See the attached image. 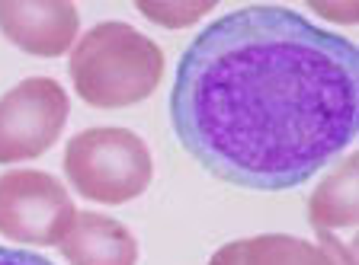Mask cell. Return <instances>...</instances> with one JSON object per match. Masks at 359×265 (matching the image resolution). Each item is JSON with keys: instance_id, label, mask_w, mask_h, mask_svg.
I'll return each instance as SVG.
<instances>
[{"instance_id": "cell-1", "label": "cell", "mask_w": 359, "mask_h": 265, "mask_svg": "<svg viewBox=\"0 0 359 265\" xmlns=\"http://www.w3.org/2000/svg\"><path fill=\"white\" fill-rule=\"evenodd\" d=\"M170 125L222 182L299 189L356 141V45L292 7L231 10L180 58Z\"/></svg>"}, {"instance_id": "cell-2", "label": "cell", "mask_w": 359, "mask_h": 265, "mask_svg": "<svg viewBox=\"0 0 359 265\" xmlns=\"http://www.w3.org/2000/svg\"><path fill=\"white\" fill-rule=\"evenodd\" d=\"M164 52L151 36L119 20L97 22L71 48L67 74L90 109H128L164 80Z\"/></svg>"}, {"instance_id": "cell-3", "label": "cell", "mask_w": 359, "mask_h": 265, "mask_svg": "<svg viewBox=\"0 0 359 265\" xmlns=\"http://www.w3.org/2000/svg\"><path fill=\"white\" fill-rule=\"evenodd\" d=\"M65 179L93 205H126L142 199L154 179L151 150L132 128L97 125L67 141L61 157Z\"/></svg>"}, {"instance_id": "cell-4", "label": "cell", "mask_w": 359, "mask_h": 265, "mask_svg": "<svg viewBox=\"0 0 359 265\" xmlns=\"http://www.w3.org/2000/svg\"><path fill=\"white\" fill-rule=\"evenodd\" d=\"M74 217V199L52 173L10 170L0 176V236L20 246H58Z\"/></svg>"}, {"instance_id": "cell-5", "label": "cell", "mask_w": 359, "mask_h": 265, "mask_svg": "<svg viewBox=\"0 0 359 265\" xmlns=\"http://www.w3.org/2000/svg\"><path fill=\"white\" fill-rule=\"evenodd\" d=\"M71 115V99L52 77H26L0 96V163L48 154Z\"/></svg>"}, {"instance_id": "cell-6", "label": "cell", "mask_w": 359, "mask_h": 265, "mask_svg": "<svg viewBox=\"0 0 359 265\" xmlns=\"http://www.w3.org/2000/svg\"><path fill=\"white\" fill-rule=\"evenodd\" d=\"M0 32L32 58H61L77 42L81 10L71 0H0Z\"/></svg>"}, {"instance_id": "cell-7", "label": "cell", "mask_w": 359, "mask_h": 265, "mask_svg": "<svg viewBox=\"0 0 359 265\" xmlns=\"http://www.w3.org/2000/svg\"><path fill=\"white\" fill-rule=\"evenodd\" d=\"M209 265H356V252L334 234L302 240L292 234H260L218 246Z\"/></svg>"}, {"instance_id": "cell-8", "label": "cell", "mask_w": 359, "mask_h": 265, "mask_svg": "<svg viewBox=\"0 0 359 265\" xmlns=\"http://www.w3.org/2000/svg\"><path fill=\"white\" fill-rule=\"evenodd\" d=\"M58 250L71 265H138L135 234L100 211H77Z\"/></svg>"}, {"instance_id": "cell-9", "label": "cell", "mask_w": 359, "mask_h": 265, "mask_svg": "<svg viewBox=\"0 0 359 265\" xmlns=\"http://www.w3.org/2000/svg\"><path fill=\"white\" fill-rule=\"evenodd\" d=\"M356 157H346L308 199V221L318 234L356 227Z\"/></svg>"}, {"instance_id": "cell-10", "label": "cell", "mask_w": 359, "mask_h": 265, "mask_svg": "<svg viewBox=\"0 0 359 265\" xmlns=\"http://www.w3.org/2000/svg\"><path fill=\"white\" fill-rule=\"evenodd\" d=\"M135 10L164 29H187L215 10V0H138Z\"/></svg>"}, {"instance_id": "cell-11", "label": "cell", "mask_w": 359, "mask_h": 265, "mask_svg": "<svg viewBox=\"0 0 359 265\" xmlns=\"http://www.w3.org/2000/svg\"><path fill=\"white\" fill-rule=\"evenodd\" d=\"M0 265H55L39 252H26V250H13V246H0Z\"/></svg>"}, {"instance_id": "cell-12", "label": "cell", "mask_w": 359, "mask_h": 265, "mask_svg": "<svg viewBox=\"0 0 359 265\" xmlns=\"http://www.w3.org/2000/svg\"><path fill=\"white\" fill-rule=\"evenodd\" d=\"M311 10L330 22H340V26H350V22H356V16H359L356 3H344V7H311Z\"/></svg>"}]
</instances>
